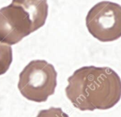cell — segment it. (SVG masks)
I'll use <instances>...</instances> for the list:
<instances>
[{
  "instance_id": "obj_5",
  "label": "cell",
  "mask_w": 121,
  "mask_h": 117,
  "mask_svg": "<svg viewBox=\"0 0 121 117\" xmlns=\"http://www.w3.org/2000/svg\"><path fill=\"white\" fill-rule=\"evenodd\" d=\"M12 49L10 45L0 43V75L9 70L12 63Z\"/></svg>"
},
{
  "instance_id": "obj_1",
  "label": "cell",
  "mask_w": 121,
  "mask_h": 117,
  "mask_svg": "<svg viewBox=\"0 0 121 117\" xmlns=\"http://www.w3.org/2000/svg\"><path fill=\"white\" fill-rule=\"evenodd\" d=\"M68 99L83 111L110 109L121 99V79L108 67H82L68 78Z\"/></svg>"
},
{
  "instance_id": "obj_2",
  "label": "cell",
  "mask_w": 121,
  "mask_h": 117,
  "mask_svg": "<svg viewBox=\"0 0 121 117\" xmlns=\"http://www.w3.org/2000/svg\"><path fill=\"white\" fill-rule=\"evenodd\" d=\"M47 0H12L0 9V43L9 45L42 27L48 16Z\"/></svg>"
},
{
  "instance_id": "obj_6",
  "label": "cell",
  "mask_w": 121,
  "mask_h": 117,
  "mask_svg": "<svg viewBox=\"0 0 121 117\" xmlns=\"http://www.w3.org/2000/svg\"><path fill=\"white\" fill-rule=\"evenodd\" d=\"M36 117H69L67 113L63 111L61 108L51 107L39 112Z\"/></svg>"
},
{
  "instance_id": "obj_4",
  "label": "cell",
  "mask_w": 121,
  "mask_h": 117,
  "mask_svg": "<svg viewBox=\"0 0 121 117\" xmlns=\"http://www.w3.org/2000/svg\"><path fill=\"white\" fill-rule=\"evenodd\" d=\"M86 24L89 33L101 42L121 37V6L108 1L98 2L88 12Z\"/></svg>"
},
{
  "instance_id": "obj_3",
  "label": "cell",
  "mask_w": 121,
  "mask_h": 117,
  "mask_svg": "<svg viewBox=\"0 0 121 117\" xmlns=\"http://www.w3.org/2000/svg\"><path fill=\"white\" fill-rule=\"evenodd\" d=\"M57 73L46 61H31L19 75L18 89L24 97L35 102H44L53 94Z\"/></svg>"
}]
</instances>
